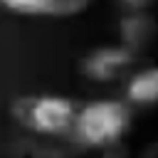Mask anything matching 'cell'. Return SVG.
<instances>
[{
	"mask_svg": "<svg viewBox=\"0 0 158 158\" xmlns=\"http://www.w3.org/2000/svg\"><path fill=\"white\" fill-rule=\"evenodd\" d=\"M126 99L136 106L158 104V67H146L136 72L126 84Z\"/></svg>",
	"mask_w": 158,
	"mask_h": 158,
	"instance_id": "8992f818",
	"label": "cell"
},
{
	"mask_svg": "<svg viewBox=\"0 0 158 158\" xmlns=\"http://www.w3.org/2000/svg\"><path fill=\"white\" fill-rule=\"evenodd\" d=\"M126 10H148L156 0H121Z\"/></svg>",
	"mask_w": 158,
	"mask_h": 158,
	"instance_id": "52a82bcc",
	"label": "cell"
},
{
	"mask_svg": "<svg viewBox=\"0 0 158 158\" xmlns=\"http://www.w3.org/2000/svg\"><path fill=\"white\" fill-rule=\"evenodd\" d=\"M77 101L59 94H27L17 96L10 106L12 118L32 133L62 136L72 131L77 116Z\"/></svg>",
	"mask_w": 158,
	"mask_h": 158,
	"instance_id": "7a4b0ae2",
	"label": "cell"
},
{
	"mask_svg": "<svg viewBox=\"0 0 158 158\" xmlns=\"http://www.w3.org/2000/svg\"><path fill=\"white\" fill-rule=\"evenodd\" d=\"M133 52L123 44L118 47H101V49H94L84 57V64H81V72L91 79V81H111L116 79L118 74H123L126 67L133 64Z\"/></svg>",
	"mask_w": 158,
	"mask_h": 158,
	"instance_id": "3957f363",
	"label": "cell"
},
{
	"mask_svg": "<svg viewBox=\"0 0 158 158\" xmlns=\"http://www.w3.org/2000/svg\"><path fill=\"white\" fill-rule=\"evenodd\" d=\"M131 128V109L118 99H99L77 109L72 136L86 146L106 151L116 146Z\"/></svg>",
	"mask_w": 158,
	"mask_h": 158,
	"instance_id": "6da1fadb",
	"label": "cell"
},
{
	"mask_svg": "<svg viewBox=\"0 0 158 158\" xmlns=\"http://www.w3.org/2000/svg\"><path fill=\"white\" fill-rule=\"evenodd\" d=\"M146 156H158V143L148 146V148H146Z\"/></svg>",
	"mask_w": 158,
	"mask_h": 158,
	"instance_id": "ba28073f",
	"label": "cell"
},
{
	"mask_svg": "<svg viewBox=\"0 0 158 158\" xmlns=\"http://www.w3.org/2000/svg\"><path fill=\"white\" fill-rule=\"evenodd\" d=\"M156 35H158V22L146 10H128L123 15V20L118 22L121 44L128 47L133 54H138L146 47H151L153 40H156Z\"/></svg>",
	"mask_w": 158,
	"mask_h": 158,
	"instance_id": "5b68a950",
	"label": "cell"
},
{
	"mask_svg": "<svg viewBox=\"0 0 158 158\" xmlns=\"http://www.w3.org/2000/svg\"><path fill=\"white\" fill-rule=\"evenodd\" d=\"M94 0H0V7L22 17H72Z\"/></svg>",
	"mask_w": 158,
	"mask_h": 158,
	"instance_id": "277c9868",
	"label": "cell"
}]
</instances>
